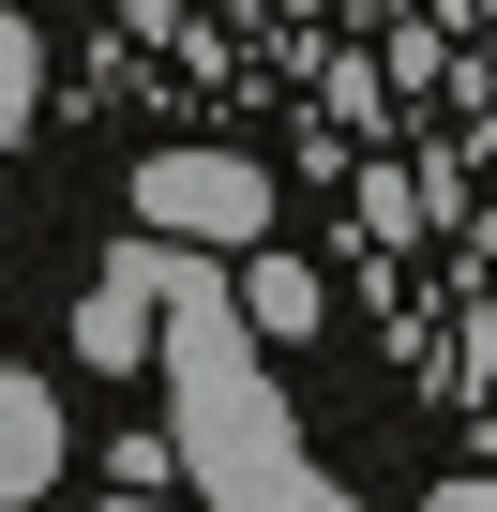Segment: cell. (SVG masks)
Wrapping results in <instances>:
<instances>
[{"label":"cell","mask_w":497,"mask_h":512,"mask_svg":"<svg viewBox=\"0 0 497 512\" xmlns=\"http://www.w3.org/2000/svg\"><path fill=\"white\" fill-rule=\"evenodd\" d=\"M166 392H181V467L226 497V512H287L302 467H287V407L257 377V317L211 287V256L166 241Z\"/></svg>","instance_id":"6da1fadb"},{"label":"cell","mask_w":497,"mask_h":512,"mask_svg":"<svg viewBox=\"0 0 497 512\" xmlns=\"http://www.w3.org/2000/svg\"><path fill=\"white\" fill-rule=\"evenodd\" d=\"M136 226L257 256V241H272V166H241V151H151V166H136Z\"/></svg>","instance_id":"7a4b0ae2"},{"label":"cell","mask_w":497,"mask_h":512,"mask_svg":"<svg viewBox=\"0 0 497 512\" xmlns=\"http://www.w3.org/2000/svg\"><path fill=\"white\" fill-rule=\"evenodd\" d=\"M76 347H91V377H136L166 347V226H136V256H106L76 287Z\"/></svg>","instance_id":"3957f363"},{"label":"cell","mask_w":497,"mask_h":512,"mask_svg":"<svg viewBox=\"0 0 497 512\" xmlns=\"http://www.w3.org/2000/svg\"><path fill=\"white\" fill-rule=\"evenodd\" d=\"M46 482H61V392L31 362H0V512H31Z\"/></svg>","instance_id":"277c9868"},{"label":"cell","mask_w":497,"mask_h":512,"mask_svg":"<svg viewBox=\"0 0 497 512\" xmlns=\"http://www.w3.org/2000/svg\"><path fill=\"white\" fill-rule=\"evenodd\" d=\"M31 121H46V31L0 0V151H31Z\"/></svg>","instance_id":"5b68a950"},{"label":"cell","mask_w":497,"mask_h":512,"mask_svg":"<svg viewBox=\"0 0 497 512\" xmlns=\"http://www.w3.org/2000/svg\"><path fill=\"white\" fill-rule=\"evenodd\" d=\"M241 317H257L272 347H287V332H317V272H302V256H257V272H241Z\"/></svg>","instance_id":"8992f818"},{"label":"cell","mask_w":497,"mask_h":512,"mask_svg":"<svg viewBox=\"0 0 497 512\" xmlns=\"http://www.w3.org/2000/svg\"><path fill=\"white\" fill-rule=\"evenodd\" d=\"M422 512H497V482H437V497H422Z\"/></svg>","instance_id":"52a82bcc"},{"label":"cell","mask_w":497,"mask_h":512,"mask_svg":"<svg viewBox=\"0 0 497 512\" xmlns=\"http://www.w3.org/2000/svg\"><path fill=\"white\" fill-rule=\"evenodd\" d=\"M106 512H166V497H151V482H136V497H106Z\"/></svg>","instance_id":"ba28073f"},{"label":"cell","mask_w":497,"mask_h":512,"mask_svg":"<svg viewBox=\"0 0 497 512\" xmlns=\"http://www.w3.org/2000/svg\"><path fill=\"white\" fill-rule=\"evenodd\" d=\"M437 16H482V0H437Z\"/></svg>","instance_id":"9c48e42d"}]
</instances>
